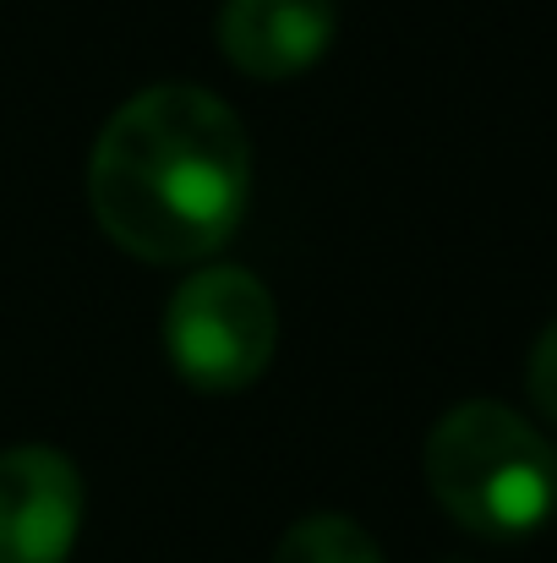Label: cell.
<instances>
[{"label":"cell","mask_w":557,"mask_h":563,"mask_svg":"<svg viewBox=\"0 0 557 563\" xmlns=\"http://www.w3.org/2000/svg\"><path fill=\"white\" fill-rule=\"evenodd\" d=\"M88 202L104 235L143 263H197L219 252L252 202L241 115L197 82L143 88L93 143Z\"/></svg>","instance_id":"6da1fadb"},{"label":"cell","mask_w":557,"mask_h":563,"mask_svg":"<svg viewBox=\"0 0 557 563\" xmlns=\"http://www.w3.org/2000/svg\"><path fill=\"white\" fill-rule=\"evenodd\" d=\"M426 487L470 537L525 542L557 515V449L520 410L465 399L426 432Z\"/></svg>","instance_id":"7a4b0ae2"},{"label":"cell","mask_w":557,"mask_h":563,"mask_svg":"<svg viewBox=\"0 0 557 563\" xmlns=\"http://www.w3.org/2000/svg\"><path fill=\"white\" fill-rule=\"evenodd\" d=\"M279 345V312L257 274L197 268L165 307V351L176 373L202 394H241L268 373Z\"/></svg>","instance_id":"3957f363"},{"label":"cell","mask_w":557,"mask_h":563,"mask_svg":"<svg viewBox=\"0 0 557 563\" xmlns=\"http://www.w3.org/2000/svg\"><path fill=\"white\" fill-rule=\"evenodd\" d=\"M82 526V476L49 443L0 454V563H66Z\"/></svg>","instance_id":"277c9868"},{"label":"cell","mask_w":557,"mask_h":563,"mask_svg":"<svg viewBox=\"0 0 557 563\" xmlns=\"http://www.w3.org/2000/svg\"><path fill=\"white\" fill-rule=\"evenodd\" d=\"M339 33L334 0H224L219 49L257 82H285L328 55Z\"/></svg>","instance_id":"5b68a950"},{"label":"cell","mask_w":557,"mask_h":563,"mask_svg":"<svg viewBox=\"0 0 557 563\" xmlns=\"http://www.w3.org/2000/svg\"><path fill=\"white\" fill-rule=\"evenodd\" d=\"M274 563H382V553H377V542L356 520H345V515H312V520H296L285 531Z\"/></svg>","instance_id":"8992f818"},{"label":"cell","mask_w":557,"mask_h":563,"mask_svg":"<svg viewBox=\"0 0 557 563\" xmlns=\"http://www.w3.org/2000/svg\"><path fill=\"white\" fill-rule=\"evenodd\" d=\"M525 394H531V405L547 416L557 427V318L536 334V345H531V367H525Z\"/></svg>","instance_id":"52a82bcc"}]
</instances>
